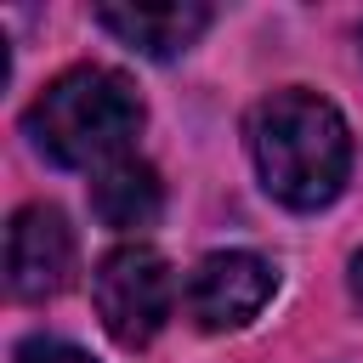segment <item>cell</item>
Listing matches in <instances>:
<instances>
[{
    "mask_svg": "<svg viewBox=\"0 0 363 363\" xmlns=\"http://www.w3.org/2000/svg\"><path fill=\"white\" fill-rule=\"evenodd\" d=\"M96 23L142 57H176L210 28V6H199V0H182V6H96Z\"/></svg>",
    "mask_w": 363,
    "mask_h": 363,
    "instance_id": "6",
    "label": "cell"
},
{
    "mask_svg": "<svg viewBox=\"0 0 363 363\" xmlns=\"http://www.w3.org/2000/svg\"><path fill=\"white\" fill-rule=\"evenodd\" d=\"M28 142L62 170H102L130 159L142 130V96L119 68H68L57 74L23 113Z\"/></svg>",
    "mask_w": 363,
    "mask_h": 363,
    "instance_id": "2",
    "label": "cell"
},
{
    "mask_svg": "<svg viewBox=\"0 0 363 363\" xmlns=\"http://www.w3.org/2000/svg\"><path fill=\"white\" fill-rule=\"evenodd\" d=\"M17 363H96V357L79 352V346H68V340H45V335H34V340L17 346Z\"/></svg>",
    "mask_w": 363,
    "mask_h": 363,
    "instance_id": "8",
    "label": "cell"
},
{
    "mask_svg": "<svg viewBox=\"0 0 363 363\" xmlns=\"http://www.w3.org/2000/svg\"><path fill=\"white\" fill-rule=\"evenodd\" d=\"M74 278V227L57 204H23L6 227V289L17 301H45Z\"/></svg>",
    "mask_w": 363,
    "mask_h": 363,
    "instance_id": "5",
    "label": "cell"
},
{
    "mask_svg": "<svg viewBox=\"0 0 363 363\" xmlns=\"http://www.w3.org/2000/svg\"><path fill=\"white\" fill-rule=\"evenodd\" d=\"M250 153L261 187L289 210H323L352 170V130L340 108L318 91H272L250 113Z\"/></svg>",
    "mask_w": 363,
    "mask_h": 363,
    "instance_id": "1",
    "label": "cell"
},
{
    "mask_svg": "<svg viewBox=\"0 0 363 363\" xmlns=\"http://www.w3.org/2000/svg\"><path fill=\"white\" fill-rule=\"evenodd\" d=\"M278 289L272 261L250 255V250H216L193 267L187 278V312L199 329L221 335V329H244Z\"/></svg>",
    "mask_w": 363,
    "mask_h": 363,
    "instance_id": "4",
    "label": "cell"
},
{
    "mask_svg": "<svg viewBox=\"0 0 363 363\" xmlns=\"http://www.w3.org/2000/svg\"><path fill=\"white\" fill-rule=\"evenodd\" d=\"M352 301H357V306H363V250H357V255H352Z\"/></svg>",
    "mask_w": 363,
    "mask_h": 363,
    "instance_id": "9",
    "label": "cell"
},
{
    "mask_svg": "<svg viewBox=\"0 0 363 363\" xmlns=\"http://www.w3.org/2000/svg\"><path fill=\"white\" fill-rule=\"evenodd\" d=\"M91 210H96V221L113 227V233H142V227L159 221L164 187H159L153 164H142V159L130 153V159H113V164H102V170L91 176Z\"/></svg>",
    "mask_w": 363,
    "mask_h": 363,
    "instance_id": "7",
    "label": "cell"
},
{
    "mask_svg": "<svg viewBox=\"0 0 363 363\" xmlns=\"http://www.w3.org/2000/svg\"><path fill=\"white\" fill-rule=\"evenodd\" d=\"M91 295H96V312H102V329L119 340V346H147L164 318H170V301H176V278L164 267L159 250L147 244H119L96 261V278H91Z\"/></svg>",
    "mask_w": 363,
    "mask_h": 363,
    "instance_id": "3",
    "label": "cell"
}]
</instances>
